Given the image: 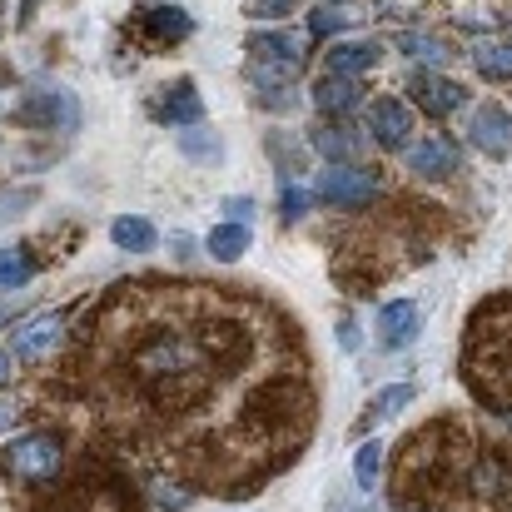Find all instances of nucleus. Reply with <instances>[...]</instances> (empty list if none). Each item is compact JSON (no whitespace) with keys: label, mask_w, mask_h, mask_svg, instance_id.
<instances>
[{"label":"nucleus","mask_w":512,"mask_h":512,"mask_svg":"<svg viewBox=\"0 0 512 512\" xmlns=\"http://www.w3.org/2000/svg\"><path fill=\"white\" fill-rule=\"evenodd\" d=\"M135 383L145 388V398L155 408H189L214 373V348L189 334H155L135 348L130 358Z\"/></svg>","instance_id":"nucleus-1"},{"label":"nucleus","mask_w":512,"mask_h":512,"mask_svg":"<svg viewBox=\"0 0 512 512\" xmlns=\"http://www.w3.org/2000/svg\"><path fill=\"white\" fill-rule=\"evenodd\" d=\"M60 463H65V453H60L55 433H20L5 448V468L15 483H50L60 473Z\"/></svg>","instance_id":"nucleus-2"},{"label":"nucleus","mask_w":512,"mask_h":512,"mask_svg":"<svg viewBox=\"0 0 512 512\" xmlns=\"http://www.w3.org/2000/svg\"><path fill=\"white\" fill-rule=\"evenodd\" d=\"M319 199L334 209H368L378 199V174H368L363 165H329L319 174Z\"/></svg>","instance_id":"nucleus-3"},{"label":"nucleus","mask_w":512,"mask_h":512,"mask_svg":"<svg viewBox=\"0 0 512 512\" xmlns=\"http://www.w3.org/2000/svg\"><path fill=\"white\" fill-rule=\"evenodd\" d=\"M15 125H25V130H75L80 105H75L70 90H40V95L15 105Z\"/></svg>","instance_id":"nucleus-4"},{"label":"nucleus","mask_w":512,"mask_h":512,"mask_svg":"<svg viewBox=\"0 0 512 512\" xmlns=\"http://www.w3.org/2000/svg\"><path fill=\"white\" fill-rule=\"evenodd\" d=\"M458 165H463V155L448 135H428L408 150V170L418 179H448V174H458Z\"/></svg>","instance_id":"nucleus-5"},{"label":"nucleus","mask_w":512,"mask_h":512,"mask_svg":"<svg viewBox=\"0 0 512 512\" xmlns=\"http://www.w3.org/2000/svg\"><path fill=\"white\" fill-rule=\"evenodd\" d=\"M468 140H473L483 155L508 160L512 155V115L503 105H483V110L473 115V125H468Z\"/></svg>","instance_id":"nucleus-6"},{"label":"nucleus","mask_w":512,"mask_h":512,"mask_svg":"<svg viewBox=\"0 0 512 512\" xmlns=\"http://www.w3.org/2000/svg\"><path fill=\"white\" fill-rule=\"evenodd\" d=\"M368 130H373V140H378L383 150H398V145L413 140V110H408L403 100H373Z\"/></svg>","instance_id":"nucleus-7"},{"label":"nucleus","mask_w":512,"mask_h":512,"mask_svg":"<svg viewBox=\"0 0 512 512\" xmlns=\"http://www.w3.org/2000/svg\"><path fill=\"white\" fill-rule=\"evenodd\" d=\"M408 90H413V100H418L428 115H453V110L468 100V90H463L458 80H443V75H433V70H418V75L408 80Z\"/></svg>","instance_id":"nucleus-8"},{"label":"nucleus","mask_w":512,"mask_h":512,"mask_svg":"<svg viewBox=\"0 0 512 512\" xmlns=\"http://www.w3.org/2000/svg\"><path fill=\"white\" fill-rule=\"evenodd\" d=\"M378 334H383V348H408V343L423 334V309L413 299H393L378 309Z\"/></svg>","instance_id":"nucleus-9"},{"label":"nucleus","mask_w":512,"mask_h":512,"mask_svg":"<svg viewBox=\"0 0 512 512\" xmlns=\"http://www.w3.org/2000/svg\"><path fill=\"white\" fill-rule=\"evenodd\" d=\"M294 70H279V65H249V85H254V100L264 110H294L299 105V90L289 80Z\"/></svg>","instance_id":"nucleus-10"},{"label":"nucleus","mask_w":512,"mask_h":512,"mask_svg":"<svg viewBox=\"0 0 512 512\" xmlns=\"http://www.w3.org/2000/svg\"><path fill=\"white\" fill-rule=\"evenodd\" d=\"M468 488H473V498H483V503H503V498H512V463L503 453H483V458L473 463Z\"/></svg>","instance_id":"nucleus-11"},{"label":"nucleus","mask_w":512,"mask_h":512,"mask_svg":"<svg viewBox=\"0 0 512 512\" xmlns=\"http://www.w3.org/2000/svg\"><path fill=\"white\" fill-rule=\"evenodd\" d=\"M135 20H140V35H150V40H160V45H174V40H189V35H194V20H189L184 5H150V10H140Z\"/></svg>","instance_id":"nucleus-12"},{"label":"nucleus","mask_w":512,"mask_h":512,"mask_svg":"<svg viewBox=\"0 0 512 512\" xmlns=\"http://www.w3.org/2000/svg\"><path fill=\"white\" fill-rule=\"evenodd\" d=\"M60 339H65V319H60V314H40V319L20 324V334H15V353H20V363H40V358H45Z\"/></svg>","instance_id":"nucleus-13"},{"label":"nucleus","mask_w":512,"mask_h":512,"mask_svg":"<svg viewBox=\"0 0 512 512\" xmlns=\"http://www.w3.org/2000/svg\"><path fill=\"white\" fill-rule=\"evenodd\" d=\"M199 115H204V105H199V90H194V80H174L170 90L155 100V120L179 125V130L199 125Z\"/></svg>","instance_id":"nucleus-14"},{"label":"nucleus","mask_w":512,"mask_h":512,"mask_svg":"<svg viewBox=\"0 0 512 512\" xmlns=\"http://www.w3.org/2000/svg\"><path fill=\"white\" fill-rule=\"evenodd\" d=\"M254 55H264V65L299 70L304 65V40L299 35H284V30H259L254 35Z\"/></svg>","instance_id":"nucleus-15"},{"label":"nucleus","mask_w":512,"mask_h":512,"mask_svg":"<svg viewBox=\"0 0 512 512\" xmlns=\"http://www.w3.org/2000/svg\"><path fill=\"white\" fill-rule=\"evenodd\" d=\"M378 60H383V45L378 40H339L329 50V75H363Z\"/></svg>","instance_id":"nucleus-16"},{"label":"nucleus","mask_w":512,"mask_h":512,"mask_svg":"<svg viewBox=\"0 0 512 512\" xmlns=\"http://www.w3.org/2000/svg\"><path fill=\"white\" fill-rule=\"evenodd\" d=\"M110 239H115L125 254H150V249L160 244L155 224L140 219V214H120V219H110Z\"/></svg>","instance_id":"nucleus-17"},{"label":"nucleus","mask_w":512,"mask_h":512,"mask_svg":"<svg viewBox=\"0 0 512 512\" xmlns=\"http://www.w3.org/2000/svg\"><path fill=\"white\" fill-rule=\"evenodd\" d=\"M314 100H319V110H329V115H348V110L363 100V90H358L353 75H324V80L314 85Z\"/></svg>","instance_id":"nucleus-18"},{"label":"nucleus","mask_w":512,"mask_h":512,"mask_svg":"<svg viewBox=\"0 0 512 512\" xmlns=\"http://www.w3.org/2000/svg\"><path fill=\"white\" fill-rule=\"evenodd\" d=\"M314 150H319L329 165H353L358 135H353L348 125H319V130H314Z\"/></svg>","instance_id":"nucleus-19"},{"label":"nucleus","mask_w":512,"mask_h":512,"mask_svg":"<svg viewBox=\"0 0 512 512\" xmlns=\"http://www.w3.org/2000/svg\"><path fill=\"white\" fill-rule=\"evenodd\" d=\"M204 249H209V259H219V264L244 259V254H249V224H219V229L204 239Z\"/></svg>","instance_id":"nucleus-20"},{"label":"nucleus","mask_w":512,"mask_h":512,"mask_svg":"<svg viewBox=\"0 0 512 512\" xmlns=\"http://www.w3.org/2000/svg\"><path fill=\"white\" fill-rule=\"evenodd\" d=\"M398 50H403L408 60H423V65H448V60H453V50H448L438 35H423V30H403V35H398Z\"/></svg>","instance_id":"nucleus-21"},{"label":"nucleus","mask_w":512,"mask_h":512,"mask_svg":"<svg viewBox=\"0 0 512 512\" xmlns=\"http://www.w3.org/2000/svg\"><path fill=\"white\" fill-rule=\"evenodd\" d=\"M179 155L194 160V165H219V160H224V145H219V135L189 125V130H179Z\"/></svg>","instance_id":"nucleus-22"},{"label":"nucleus","mask_w":512,"mask_h":512,"mask_svg":"<svg viewBox=\"0 0 512 512\" xmlns=\"http://www.w3.org/2000/svg\"><path fill=\"white\" fill-rule=\"evenodd\" d=\"M413 398H418V383H413V378H408V383H388V388L373 393L368 413H373V418H393V413H403Z\"/></svg>","instance_id":"nucleus-23"},{"label":"nucleus","mask_w":512,"mask_h":512,"mask_svg":"<svg viewBox=\"0 0 512 512\" xmlns=\"http://www.w3.org/2000/svg\"><path fill=\"white\" fill-rule=\"evenodd\" d=\"M35 279L30 249H0V289H25Z\"/></svg>","instance_id":"nucleus-24"},{"label":"nucleus","mask_w":512,"mask_h":512,"mask_svg":"<svg viewBox=\"0 0 512 512\" xmlns=\"http://www.w3.org/2000/svg\"><path fill=\"white\" fill-rule=\"evenodd\" d=\"M289 140H294V135H269V160L279 165L284 179H299L309 155H304V145H289Z\"/></svg>","instance_id":"nucleus-25"},{"label":"nucleus","mask_w":512,"mask_h":512,"mask_svg":"<svg viewBox=\"0 0 512 512\" xmlns=\"http://www.w3.org/2000/svg\"><path fill=\"white\" fill-rule=\"evenodd\" d=\"M378 473H383V443L373 438V443L358 448V458H353V478H358L363 493H373V488H378Z\"/></svg>","instance_id":"nucleus-26"},{"label":"nucleus","mask_w":512,"mask_h":512,"mask_svg":"<svg viewBox=\"0 0 512 512\" xmlns=\"http://www.w3.org/2000/svg\"><path fill=\"white\" fill-rule=\"evenodd\" d=\"M478 70L488 75V80H512V45L508 40H498V45H478Z\"/></svg>","instance_id":"nucleus-27"},{"label":"nucleus","mask_w":512,"mask_h":512,"mask_svg":"<svg viewBox=\"0 0 512 512\" xmlns=\"http://www.w3.org/2000/svg\"><path fill=\"white\" fill-rule=\"evenodd\" d=\"M35 199H40V189H35V184H25V189H5V194H0V224H10L15 214H25Z\"/></svg>","instance_id":"nucleus-28"},{"label":"nucleus","mask_w":512,"mask_h":512,"mask_svg":"<svg viewBox=\"0 0 512 512\" xmlns=\"http://www.w3.org/2000/svg\"><path fill=\"white\" fill-rule=\"evenodd\" d=\"M343 25H348V20H343V10H334V5H314V10H309V35H319V40H324V35H339Z\"/></svg>","instance_id":"nucleus-29"},{"label":"nucleus","mask_w":512,"mask_h":512,"mask_svg":"<svg viewBox=\"0 0 512 512\" xmlns=\"http://www.w3.org/2000/svg\"><path fill=\"white\" fill-rule=\"evenodd\" d=\"M279 214H284V219H304V214H309V194H304L294 179H284V189H279Z\"/></svg>","instance_id":"nucleus-30"},{"label":"nucleus","mask_w":512,"mask_h":512,"mask_svg":"<svg viewBox=\"0 0 512 512\" xmlns=\"http://www.w3.org/2000/svg\"><path fill=\"white\" fill-rule=\"evenodd\" d=\"M339 348H343V353H358V348H363V339H358V324H353V319H343V324H339Z\"/></svg>","instance_id":"nucleus-31"},{"label":"nucleus","mask_w":512,"mask_h":512,"mask_svg":"<svg viewBox=\"0 0 512 512\" xmlns=\"http://www.w3.org/2000/svg\"><path fill=\"white\" fill-rule=\"evenodd\" d=\"M224 214H229V219L239 224L244 214H254V199H224Z\"/></svg>","instance_id":"nucleus-32"},{"label":"nucleus","mask_w":512,"mask_h":512,"mask_svg":"<svg viewBox=\"0 0 512 512\" xmlns=\"http://www.w3.org/2000/svg\"><path fill=\"white\" fill-rule=\"evenodd\" d=\"M259 10H269V15H279V10H289V0H259Z\"/></svg>","instance_id":"nucleus-33"},{"label":"nucleus","mask_w":512,"mask_h":512,"mask_svg":"<svg viewBox=\"0 0 512 512\" xmlns=\"http://www.w3.org/2000/svg\"><path fill=\"white\" fill-rule=\"evenodd\" d=\"M10 383V353H0V388Z\"/></svg>","instance_id":"nucleus-34"},{"label":"nucleus","mask_w":512,"mask_h":512,"mask_svg":"<svg viewBox=\"0 0 512 512\" xmlns=\"http://www.w3.org/2000/svg\"><path fill=\"white\" fill-rule=\"evenodd\" d=\"M10 418H15V408H10V403H0V428H5Z\"/></svg>","instance_id":"nucleus-35"},{"label":"nucleus","mask_w":512,"mask_h":512,"mask_svg":"<svg viewBox=\"0 0 512 512\" xmlns=\"http://www.w3.org/2000/svg\"><path fill=\"white\" fill-rule=\"evenodd\" d=\"M0 324H5V314H0Z\"/></svg>","instance_id":"nucleus-36"}]
</instances>
